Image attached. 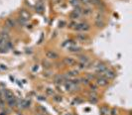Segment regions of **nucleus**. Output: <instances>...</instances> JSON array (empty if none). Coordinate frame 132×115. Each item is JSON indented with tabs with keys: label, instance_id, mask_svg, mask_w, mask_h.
<instances>
[{
	"label": "nucleus",
	"instance_id": "obj_9",
	"mask_svg": "<svg viewBox=\"0 0 132 115\" xmlns=\"http://www.w3.org/2000/svg\"><path fill=\"white\" fill-rule=\"evenodd\" d=\"M93 13V10L91 9V8H89V7H86V8H83L82 9V15L83 16H90L91 14Z\"/></svg>",
	"mask_w": 132,
	"mask_h": 115
},
{
	"label": "nucleus",
	"instance_id": "obj_8",
	"mask_svg": "<svg viewBox=\"0 0 132 115\" xmlns=\"http://www.w3.org/2000/svg\"><path fill=\"white\" fill-rule=\"evenodd\" d=\"M3 97L6 99V101H7V100L13 98V97H15V96H14V94H13V92H12L11 90H9V89H4Z\"/></svg>",
	"mask_w": 132,
	"mask_h": 115
},
{
	"label": "nucleus",
	"instance_id": "obj_14",
	"mask_svg": "<svg viewBox=\"0 0 132 115\" xmlns=\"http://www.w3.org/2000/svg\"><path fill=\"white\" fill-rule=\"evenodd\" d=\"M68 50H69L70 52H72V53H79V52L82 51V48L77 47L76 45H74V46H70V47H68Z\"/></svg>",
	"mask_w": 132,
	"mask_h": 115
},
{
	"label": "nucleus",
	"instance_id": "obj_6",
	"mask_svg": "<svg viewBox=\"0 0 132 115\" xmlns=\"http://www.w3.org/2000/svg\"><path fill=\"white\" fill-rule=\"evenodd\" d=\"M46 57L47 59L49 60H58L60 57H59V54H57L56 52L54 51H47L46 52Z\"/></svg>",
	"mask_w": 132,
	"mask_h": 115
},
{
	"label": "nucleus",
	"instance_id": "obj_21",
	"mask_svg": "<svg viewBox=\"0 0 132 115\" xmlns=\"http://www.w3.org/2000/svg\"><path fill=\"white\" fill-rule=\"evenodd\" d=\"M43 65H44V67H45V68H50V67L52 66V64H51L50 62H48L47 60H44V61H43Z\"/></svg>",
	"mask_w": 132,
	"mask_h": 115
},
{
	"label": "nucleus",
	"instance_id": "obj_22",
	"mask_svg": "<svg viewBox=\"0 0 132 115\" xmlns=\"http://www.w3.org/2000/svg\"><path fill=\"white\" fill-rule=\"evenodd\" d=\"M80 83H83V84H89L90 82H89V81L88 80H86L85 78H82V79H80Z\"/></svg>",
	"mask_w": 132,
	"mask_h": 115
},
{
	"label": "nucleus",
	"instance_id": "obj_26",
	"mask_svg": "<svg viewBox=\"0 0 132 115\" xmlns=\"http://www.w3.org/2000/svg\"><path fill=\"white\" fill-rule=\"evenodd\" d=\"M88 85L90 86V88H91V91H96V90H97V85H96V84H92V83H89Z\"/></svg>",
	"mask_w": 132,
	"mask_h": 115
},
{
	"label": "nucleus",
	"instance_id": "obj_19",
	"mask_svg": "<svg viewBox=\"0 0 132 115\" xmlns=\"http://www.w3.org/2000/svg\"><path fill=\"white\" fill-rule=\"evenodd\" d=\"M67 74L69 76H77L79 74V70H71V71L67 72Z\"/></svg>",
	"mask_w": 132,
	"mask_h": 115
},
{
	"label": "nucleus",
	"instance_id": "obj_10",
	"mask_svg": "<svg viewBox=\"0 0 132 115\" xmlns=\"http://www.w3.org/2000/svg\"><path fill=\"white\" fill-rule=\"evenodd\" d=\"M109 112H110V109L108 106L102 105L100 107V115H109Z\"/></svg>",
	"mask_w": 132,
	"mask_h": 115
},
{
	"label": "nucleus",
	"instance_id": "obj_18",
	"mask_svg": "<svg viewBox=\"0 0 132 115\" xmlns=\"http://www.w3.org/2000/svg\"><path fill=\"white\" fill-rule=\"evenodd\" d=\"M37 109H38V112H39V113H41V114H43V115L47 114V110H46L42 105H39V106L37 107Z\"/></svg>",
	"mask_w": 132,
	"mask_h": 115
},
{
	"label": "nucleus",
	"instance_id": "obj_7",
	"mask_svg": "<svg viewBox=\"0 0 132 115\" xmlns=\"http://www.w3.org/2000/svg\"><path fill=\"white\" fill-rule=\"evenodd\" d=\"M107 68V66L105 65V64H103V63H99L97 64V66H95V70H96V72H98V73H103V71L105 70Z\"/></svg>",
	"mask_w": 132,
	"mask_h": 115
},
{
	"label": "nucleus",
	"instance_id": "obj_2",
	"mask_svg": "<svg viewBox=\"0 0 132 115\" xmlns=\"http://www.w3.org/2000/svg\"><path fill=\"white\" fill-rule=\"evenodd\" d=\"M90 29V26L88 23L86 22H83V23H79L77 25V27L75 28V30H78V31H83V32H87L88 30Z\"/></svg>",
	"mask_w": 132,
	"mask_h": 115
},
{
	"label": "nucleus",
	"instance_id": "obj_25",
	"mask_svg": "<svg viewBox=\"0 0 132 115\" xmlns=\"http://www.w3.org/2000/svg\"><path fill=\"white\" fill-rule=\"evenodd\" d=\"M53 99H54V101H56V102H61V101H62V96H60V95H54V96H53Z\"/></svg>",
	"mask_w": 132,
	"mask_h": 115
},
{
	"label": "nucleus",
	"instance_id": "obj_29",
	"mask_svg": "<svg viewBox=\"0 0 132 115\" xmlns=\"http://www.w3.org/2000/svg\"><path fill=\"white\" fill-rule=\"evenodd\" d=\"M77 25H78V23L73 21V22H71V23L69 24V27H70V28H73V29H75V28L77 27Z\"/></svg>",
	"mask_w": 132,
	"mask_h": 115
},
{
	"label": "nucleus",
	"instance_id": "obj_36",
	"mask_svg": "<svg viewBox=\"0 0 132 115\" xmlns=\"http://www.w3.org/2000/svg\"><path fill=\"white\" fill-rule=\"evenodd\" d=\"M66 115H72V114H71V113H67Z\"/></svg>",
	"mask_w": 132,
	"mask_h": 115
},
{
	"label": "nucleus",
	"instance_id": "obj_33",
	"mask_svg": "<svg viewBox=\"0 0 132 115\" xmlns=\"http://www.w3.org/2000/svg\"><path fill=\"white\" fill-rule=\"evenodd\" d=\"M35 115H43V114H41V113H39V112H37V113H36V114Z\"/></svg>",
	"mask_w": 132,
	"mask_h": 115
},
{
	"label": "nucleus",
	"instance_id": "obj_20",
	"mask_svg": "<svg viewBox=\"0 0 132 115\" xmlns=\"http://www.w3.org/2000/svg\"><path fill=\"white\" fill-rule=\"evenodd\" d=\"M85 79H86V80H88L89 82H91L92 80H95V79H96V76H95L94 74H91V73H86Z\"/></svg>",
	"mask_w": 132,
	"mask_h": 115
},
{
	"label": "nucleus",
	"instance_id": "obj_30",
	"mask_svg": "<svg viewBox=\"0 0 132 115\" xmlns=\"http://www.w3.org/2000/svg\"><path fill=\"white\" fill-rule=\"evenodd\" d=\"M97 101H98V98H97V97H93V98H90V97H89V102H90V103H96Z\"/></svg>",
	"mask_w": 132,
	"mask_h": 115
},
{
	"label": "nucleus",
	"instance_id": "obj_31",
	"mask_svg": "<svg viewBox=\"0 0 132 115\" xmlns=\"http://www.w3.org/2000/svg\"><path fill=\"white\" fill-rule=\"evenodd\" d=\"M109 113L111 115H117V109H116V108H112Z\"/></svg>",
	"mask_w": 132,
	"mask_h": 115
},
{
	"label": "nucleus",
	"instance_id": "obj_3",
	"mask_svg": "<svg viewBox=\"0 0 132 115\" xmlns=\"http://www.w3.org/2000/svg\"><path fill=\"white\" fill-rule=\"evenodd\" d=\"M95 82H96V85H97V86H101V87H104V86L108 85V83H109L108 80H106V79L103 78L102 75L96 78V79H95Z\"/></svg>",
	"mask_w": 132,
	"mask_h": 115
},
{
	"label": "nucleus",
	"instance_id": "obj_1",
	"mask_svg": "<svg viewBox=\"0 0 132 115\" xmlns=\"http://www.w3.org/2000/svg\"><path fill=\"white\" fill-rule=\"evenodd\" d=\"M115 75H116V72L113 69H110V68H106V69L103 71V73H102V76L105 78V79L108 80V81L114 79Z\"/></svg>",
	"mask_w": 132,
	"mask_h": 115
},
{
	"label": "nucleus",
	"instance_id": "obj_11",
	"mask_svg": "<svg viewBox=\"0 0 132 115\" xmlns=\"http://www.w3.org/2000/svg\"><path fill=\"white\" fill-rule=\"evenodd\" d=\"M35 7H36V10H37L38 12H40V13H42V12L45 10V6H44L43 2H41V1L37 2L36 5H35Z\"/></svg>",
	"mask_w": 132,
	"mask_h": 115
},
{
	"label": "nucleus",
	"instance_id": "obj_12",
	"mask_svg": "<svg viewBox=\"0 0 132 115\" xmlns=\"http://www.w3.org/2000/svg\"><path fill=\"white\" fill-rule=\"evenodd\" d=\"M5 25H6L8 28H14V27L16 26V23H15V21H14L13 19L8 18V19L5 21Z\"/></svg>",
	"mask_w": 132,
	"mask_h": 115
},
{
	"label": "nucleus",
	"instance_id": "obj_23",
	"mask_svg": "<svg viewBox=\"0 0 132 115\" xmlns=\"http://www.w3.org/2000/svg\"><path fill=\"white\" fill-rule=\"evenodd\" d=\"M89 3H91V4H93V5L98 6V5H100V4L102 3V1H101V0H90V1H89Z\"/></svg>",
	"mask_w": 132,
	"mask_h": 115
},
{
	"label": "nucleus",
	"instance_id": "obj_24",
	"mask_svg": "<svg viewBox=\"0 0 132 115\" xmlns=\"http://www.w3.org/2000/svg\"><path fill=\"white\" fill-rule=\"evenodd\" d=\"M77 67H78L79 69H84V68L86 67V65L83 64V63H79V64L77 65Z\"/></svg>",
	"mask_w": 132,
	"mask_h": 115
},
{
	"label": "nucleus",
	"instance_id": "obj_32",
	"mask_svg": "<svg viewBox=\"0 0 132 115\" xmlns=\"http://www.w3.org/2000/svg\"><path fill=\"white\" fill-rule=\"evenodd\" d=\"M80 1H81V2H83V3H84V4H88L90 0H80Z\"/></svg>",
	"mask_w": 132,
	"mask_h": 115
},
{
	"label": "nucleus",
	"instance_id": "obj_13",
	"mask_svg": "<svg viewBox=\"0 0 132 115\" xmlns=\"http://www.w3.org/2000/svg\"><path fill=\"white\" fill-rule=\"evenodd\" d=\"M54 82H55L56 84H61V83H63V82H65V81H64L63 75L57 74V75H55V78H54Z\"/></svg>",
	"mask_w": 132,
	"mask_h": 115
},
{
	"label": "nucleus",
	"instance_id": "obj_27",
	"mask_svg": "<svg viewBox=\"0 0 132 115\" xmlns=\"http://www.w3.org/2000/svg\"><path fill=\"white\" fill-rule=\"evenodd\" d=\"M46 93H47L48 95H52V96H53L55 92H54V90H53L52 88H47V89H46Z\"/></svg>",
	"mask_w": 132,
	"mask_h": 115
},
{
	"label": "nucleus",
	"instance_id": "obj_5",
	"mask_svg": "<svg viewBox=\"0 0 132 115\" xmlns=\"http://www.w3.org/2000/svg\"><path fill=\"white\" fill-rule=\"evenodd\" d=\"M77 40H78L79 42L84 43V42H87V41H89V37L87 36V34L79 33V34H77Z\"/></svg>",
	"mask_w": 132,
	"mask_h": 115
},
{
	"label": "nucleus",
	"instance_id": "obj_17",
	"mask_svg": "<svg viewBox=\"0 0 132 115\" xmlns=\"http://www.w3.org/2000/svg\"><path fill=\"white\" fill-rule=\"evenodd\" d=\"M94 25L97 28H102L104 26V21L103 20H94Z\"/></svg>",
	"mask_w": 132,
	"mask_h": 115
},
{
	"label": "nucleus",
	"instance_id": "obj_15",
	"mask_svg": "<svg viewBox=\"0 0 132 115\" xmlns=\"http://www.w3.org/2000/svg\"><path fill=\"white\" fill-rule=\"evenodd\" d=\"M79 59H80V62H81V63H83V64H85V65H87V64L89 63V59H88L87 56H80Z\"/></svg>",
	"mask_w": 132,
	"mask_h": 115
},
{
	"label": "nucleus",
	"instance_id": "obj_4",
	"mask_svg": "<svg viewBox=\"0 0 132 115\" xmlns=\"http://www.w3.org/2000/svg\"><path fill=\"white\" fill-rule=\"evenodd\" d=\"M63 63H64L66 66H75V65H77V61H76L74 58H72V57H66V58H64Z\"/></svg>",
	"mask_w": 132,
	"mask_h": 115
},
{
	"label": "nucleus",
	"instance_id": "obj_35",
	"mask_svg": "<svg viewBox=\"0 0 132 115\" xmlns=\"http://www.w3.org/2000/svg\"><path fill=\"white\" fill-rule=\"evenodd\" d=\"M0 115H5V113H3V112H2V113H0Z\"/></svg>",
	"mask_w": 132,
	"mask_h": 115
},
{
	"label": "nucleus",
	"instance_id": "obj_28",
	"mask_svg": "<svg viewBox=\"0 0 132 115\" xmlns=\"http://www.w3.org/2000/svg\"><path fill=\"white\" fill-rule=\"evenodd\" d=\"M71 3H72V5H74L75 7H77L80 4V0H71Z\"/></svg>",
	"mask_w": 132,
	"mask_h": 115
},
{
	"label": "nucleus",
	"instance_id": "obj_34",
	"mask_svg": "<svg viewBox=\"0 0 132 115\" xmlns=\"http://www.w3.org/2000/svg\"><path fill=\"white\" fill-rule=\"evenodd\" d=\"M54 1H55V2H60L61 0H54Z\"/></svg>",
	"mask_w": 132,
	"mask_h": 115
},
{
	"label": "nucleus",
	"instance_id": "obj_16",
	"mask_svg": "<svg viewBox=\"0 0 132 115\" xmlns=\"http://www.w3.org/2000/svg\"><path fill=\"white\" fill-rule=\"evenodd\" d=\"M7 103H8V105L10 106V107H15L17 105V101H16V98L15 97H13V98L9 99V100H7Z\"/></svg>",
	"mask_w": 132,
	"mask_h": 115
}]
</instances>
